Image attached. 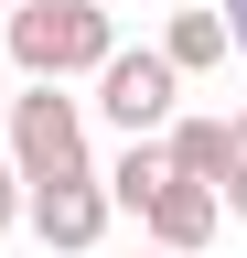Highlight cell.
<instances>
[{
    "instance_id": "obj_17",
    "label": "cell",
    "mask_w": 247,
    "mask_h": 258,
    "mask_svg": "<svg viewBox=\"0 0 247 258\" xmlns=\"http://www.w3.org/2000/svg\"><path fill=\"white\" fill-rule=\"evenodd\" d=\"M140 258H150V247H140Z\"/></svg>"
},
{
    "instance_id": "obj_14",
    "label": "cell",
    "mask_w": 247,
    "mask_h": 258,
    "mask_svg": "<svg viewBox=\"0 0 247 258\" xmlns=\"http://www.w3.org/2000/svg\"><path fill=\"white\" fill-rule=\"evenodd\" d=\"M108 11H150V0H108Z\"/></svg>"
},
{
    "instance_id": "obj_16",
    "label": "cell",
    "mask_w": 247,
    "mask_h": 258,
    "mask_svg": "<svg viewBox=\"0 0 247 258\" xmlns=\"http://www.w3.org/2000/svg\"><path fill=\"white\" fill-rule=\"evenodd\" d=\"M129 258H140V247H129Z\"/></svg>"
},
{
    "instance_id": "obj_10",
    "label": "cell",
    "mask_w": 247,
    "mask_h": 258,
    "mask_svg": "<svg viewBox=\"0 0 247 258\" xmlns=\"http://www.w3.org/2000/svg\"><path fill=\"white\" fill-rule=\"evenodd\" d=\"M215 205H226V215L247 226V161H236V172H226V194H215Z\"/></svg>"
},
{
    "instance_id": "obj_2",
    "label": "cell",
    "mask_w": 247,
    "mask_h": 258,
    "mask_svg": "<svg viewBox=\"0 0 247 258\" xmlns=\"http://www.w3.org/2000/svg\"><path fill=\"white\" fill-rule=\"evenodd\" d=\"M0 161L22 183H86V97L65 86H11V129H0Z\"/></svg>"
},
{
    "instance_id": "obj_6",
    "label": "cell",
    "mask_w": 247,
    "mask_h": 258,
    "mask_svg": "<svg viewBox=\"0 0 247 258\" xmlns=\"http://www.w3.org/2000/svg\"><path fill=\"white\" fill-rule=\"evenodd\" d=\"M161 161H172V183H194V194H226V172H236V129L183 108V118L161 129Z\"/></svg>"
},
{
    "instance_id": "obj_8",
    "label": "cell",
    "mask_w": 247,
    "mask_h": 258,
    "mask_svg": "<svg viewBox=\"0 0 247 258\" xmlns=\"http://www.w3.org/2000/svg\"><path fill=\"white\" fill-rule=\"evenodd\" d=\"M97 183H108V205H118V215H140L150 194L172 183V161H161V140H129V151H118V161H108Z\"/></svg>"
},
{
    "instance_id": "obj_9",
    "label": "cell",
    "mask_w": 247,
    "mask_h": 258,
    "mask_svg": "<svg viewBox=\"0 0 247 258\" xmlns=\"http://www.w3.org/2000/svg\"><path fill=\"white\" fill-rule=\"evenodd\" d=\"M0 226H22V172L0 161Z\"/></svg>"
},
{
    "instance_id": "obj_15",
    "label": "cell",
    "mask_w": 247,
    "mask_h": 258,
    "mask_svg": "<svg viewBox=\"0 0 247 258\" xmlns=\"http://www.w3.org/2000/svg\"><path fill=\"white\" fill-rule=\"evenodd\" d=\"M11 11H22V0H0V22H11Z\"/></svg>"
},
{
    "instance_id": "obj_11",
    "label": "cell",
    "mask_w": 247,
    "mask_h": 258,
    "mask_svg": "<svg viewBox=\"0 0 247 258\" xmlns=\"http://www.w3.org/2000/svg\"><path fill=\"white\" fill-rule=\"evenodd\" d=\"M215 11H226V43L247 54V0H215Z\"/></svg>"
},
{
    "instance_id": "obj_3",
    "label": "cell",
    "mask_w": 247,
    "mask_h": 258,
    "mask_svg": "<svg viewBox=\"0 0 247 258\" xmlns=\"http://www.w3.org/2000/svg\"><path fill=\"white\" fill-rule=\"evenodd\" d=\"M86 108H97L118 140H161V129L183 118V76H172V64L150 54V43H140V54L118 43V54L97 64V97H86Z\"/></svg>"
},
{
    "instance_id": "obj_4",
    "label": "cell",
    "mask_w": 247,
    "mask_h": 258,
    "mask_svg": "<svg viewBox=\"0 0 247 258\" xmlns=\"http://www.w3.org/2000/svg\"><path fill=\"white\" fill-rule=\"evenodd\" d=\"M108 183L86 172V183H22V226H33V237L54 247V258H97L108 247Z\"/></svg>"
},
{
    "instance_id": "obj_13",
    "label": "cell",
    "mask_w": 247,
    "mask_h": 258,
    "mask_svg": "<svg viewBox=\"0 0 247 258\" xmlns=\"http://www.w3.org/2000/svg\"><path fill=\"white\" fill-rule=\"evenodd\" d=\"M0 129H11V76H0Z\"/></svg>"
},
{
    "instance_id": "obj_1",
    "label": "cell",
    "mask_w": 247,
    "mask_h": 258,
    "mask_svg": "<svg viewBox=\"0 0 247 258\" xmlns=\"http://www.w3.org/2000/svg\"><path fill=\"white\" fill-rule=\"evenodd\" d=\"M0 43H11L22 86H97V64L118 54V11L108 0H22L11 22H0Z\"/></svg>"
},
{
    "instance_id": "obj_7",
    "label": "cell",
    "mask_w": 247,
    "mask_h": 258,
    "mask_svg": "<svg viewBox=\"0 0 247 258\" xmlns=\"http://www.w3.org/2000/svg\"><path fill=\"white\" fill-rule=\"evenodd\" d=\"M150 54H161L172 76H204V64H226V11H172Z\"/></svg>"
},
{
    "instance_id": "obj_5",
    "label": "cell",
    "mask_w": 247,
    "mask_h": 258,
    "mask_svg": "<svg viewBox=\"0 0 247 258\" xmlns=\"http://www.w3.org/2000/svg\"><path fill=\"white\" fill-rule=\"evenodd\" d=\"M215 226H226V205H215V194H194V183H161L140 205V237H150V258H194Z\"/></svg>"
},
{
    "instance_id": "obj_12",
    "label": "cell",
    "mask_w": 247,
    "mask_h": 258,
    "mask_svg": "<svg viewBox=\"0 0 247 258\" xmlns=\"http://www.w3.org/2000/svg\"><path fill=\"white\" fill-rule=\"evenodd\" d=\"M226 129H236V161H247V108H236V118H226Z\"/></svg>"
}]
</instances>
